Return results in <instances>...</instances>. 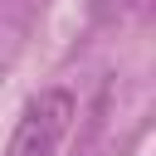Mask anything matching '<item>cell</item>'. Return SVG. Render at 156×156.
Wrapping results in <instances>:
<instances>
[{"instance_id": "6da1fadb", "label": "cell", "mask_w": 156, "mask_h": 156, "mask_svg": "<svg viewBox=\"0 0 156 156\" xmlns=\"http://www.w3.org/2000/svg\"><path fill=\"white\" fill-rule=\"evenodd\" d=\"M73 112H78V98L68 88H44L39 98H29L24 117L15 122L5 156H54L73 127Z\"/></svg>"}]
</instances>
